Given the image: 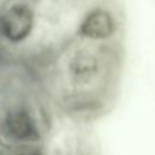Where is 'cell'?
<instances>
[{
	"label": "cell",
	"mask_w": 155,
	"mask_h": 155,
	"mask_svg": "<svg viewBox=\"0 0 155 155\" xmlns=\"http://www.w3.org/2000/svg\"><path fill=\"white\" fill-rule=\"evenodd\" d=\"M122 63L120 40L93 42L74 35L39 79L62 111L79 121L93 120L110 109Z\"/></svg>",
	"instance_id": "6da1fadb"
},
{
	"label": "cell",
	"mask_w": 155,
	"mask_h": 155,
	"mask_svg": "<svg viewBox=\"0 0 155 155\" xmlns=\"http://www.w3.org/2000/svg\"><path fill=\"white\" fill-rule=\"evenodd\" d=\"M48 121L41 101L25 87L0 84V149L44 145Z\"/></svg>",
	"instance_id": "7a4b0ae2"
},
{
	"label": "cell",
	"mask_w": 155,
	"mask_h": 155,
	"mask_svg": "<svg viewBox=\"0 0 155 155\" xmlns=\"http://www.w3.org/2000/svg\"><path fill=\"white\" fill-rule=\"evenodd\" d=\"M39 29L36 4L31 0H6L0 7V50L16 48L31 42Z\"/></svg>",
	"instance_id": "3957f363"
},
{
	"label": "cell",
	"mask_w": 155,
	"mask_h": 155,
	"mask_svg": "<svg viewBox=\"0 0 155 155\" xmlns=\"http://www.w3.org/2000/svg\"><path fill=\"white\" fill-rule=\"evenodd\" d=\"M121 27L119 11L110 1L103 0L82 12L76 24L75 36L93 42L115 41L120 40Z\"/></svg>",
	"instance_id": "277c9868"
},
{
	"label": "cell",
	"mask_w": 155,
	"mask_h": 155,
	"mask_svg": "<svg viewBox=\"0 0 155 155\" xmlns=\"http://www.w3.org/2000/svg\"><path fill=\"white\" fill-rule=\"evenodd\" d=\"M5 1H6V0H0V7L4 5V2H5Z\"/></svg>",
	"instance_id": "5b68a950"
}]
</instances>
